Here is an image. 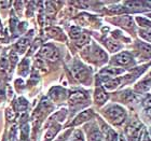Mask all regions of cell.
<instances>
[{
    "label": "cell",
    "mask_w": 151,
    "mask_h": 141,
    "mask_svg": "<svg viewBox=\"0 0 151 141\" xmlns=\"http://www.w3.org/2000/svg\"><path fill=\"white\" fill-rule=\"evenodd\" d=\"M104 115L113 125H121L126 119V111L118 104H110L104 109Z\"/></svg>",
    "instance_id": "6da1fadb"
},
{
    "label": "cell",
    "mask_w": 151,
    "mask_h": 141,
    "mask_svg": "<svg viewBox=\"0 0 151 141\" xmlns=\"http://www.w3.org/2000/svg\"><path fill=\"white\" fill-rule=\"evenodd\" d=\"M142 129L144 128H142V123L139 122V121H137V120H134V121H132L129 125L126 126V128H125L126 136H127L131 140L134 141L139 137Z\"/></svg>",
    "instance_id": "7a4b0ae2"
},
{
    "label": "cell",
    "mask_w": 151,
    "mask_h": 141,
    "mask_svg": "<svg viewBox=\"0 0 151 141\" xmlns=\"http://www.w3.org/2000/svg\"><path fill=\"white\" fill-rule=\"evenodd\" d=\"M73 74L77 80L80 82H85L86 79L90 78V71L84 65H82L79 62H76L73 66Z\"/></svg>",
    "instance_id": "3957f363"
},
{
    "label": "cell",
    "mask_w": 151,
    "mask_h": 141,
    "mask_svg": "<svg viewBox=\"0 0 151 141\" xmlns=\"http://www.w3.org/2000/svg\"><path fill=\"white\" fill-rule=\"evenodd\" d=\"M41 55L49 59L50 62H56L60 57V53L57 51L56 47H54L53 45L51 44H47V45H44L42 49H41Z\"/></svg>",
    "instance_id": "277c9868"
},
{
    "label": "cell",
    "mask_w": 151,
    "mask_h": 141,
    "mask_svg": "<svg viewBox=\"0 0 151 141\" xmlns=\"http://www.w3.org/2000/svg\"><path fill=\"white\" fill-rule=\"evenodd\" d=\"M112 64L119 66H127L133 63V57L129 52H121L112 58Z\"/></svg>",
    "instance_id": "5b68a950"
},
{
    "label": "cell",
    "mask_w": 151,
    "mask_h": 141,
    "mask_svg": "<svg viewBox=\"0 0 151 141\" xmlns=\"http://www.w3.org/2000/svg\"><path fill=\"white\" fill-rule=\"evenodd\" d=\"M91 54H92V58H93V60H95V62L104 63V62L107 60V54L105 53L101 47H97V45H95V44L92 47Z\"/></svg>",
    "instance_id": "8992f818"
},
{
    "label": "cell",
    "mask_w": 151,
    "mask_h": 141,
    "mask_svg": "<svg viewBox=\"0 0 151 141\" xmlns=\"http://www.w3.org/2000/svg\"><path fill=\"white\" fill-rule=\"evenodd\" d=\"M151 87V77L150 78H145L142 79V81H139L137 84L135 85V91L137 93H146L148 92Z\"/></svg>",
    "instance_id": "52a82bcc"
},
{
    "label": "cell",
    "mask_w": 151,
    "mask_h": 141,
    "mask_svg": "<svg viewBox=\"0 0 151 141\" xmlns=\"http://www.w3.org/2000/svg\"><path fill=\"white\" fill-rule=\"evenodd\" d=\"M108 99V95L107 93L103 89V88H96V91L94 93V100L95 104L101 106V104H104Z\"/></svg>",
    "instance_id": "ba28073f"
},
{
    "label": "cell",
    "mask_w": 151,
    "mask_h": 141,
    "mask_svg": "<svg viewBox=\"0 0 151 141\" xmlns=\"http://www.w3.org/2000/svg\"><path fill=\"white\" fill-rule=\"evenodd\" d=\"M50 96L53 100H63L67 96V92L62 87H53L50 92Z\"/></svg>",
    "instance_id": "9c48e42d"
},
{
    "label": "cell",
    "mask_w": 151,
    "mask_h": 141,
    "mask_svg": "<svg viewBox=\"0 0 151 141\" xmlns=\"http://www.w3.org/2000/svg\"><path fill=\"white\" fill-rule=\"evenodd\" d=\"M92 116H93V112H92V110H85V111L81 112L78 116H77V117H76L75 121L73 122L71 125H79V124H82V123L88 121Z\"/></svg>",
    "instance_id": "30bf717a"
},
{
    "label": "cell",
    "mask_w": 151,
    "mask_h": 141,
    "mask_svg": "<svg viewBox=\"0 0 151 141\" xmlns=\"http://www.w3.org/2000/svg\"><path fill=\"white\" fill-rule=\"evenodd\" d=\"M138 51H139V55L140 56H144L146 59H148L151 57V45L148 43H144V42H140L138 44Z\"/></svg>",
    "instance_id": "8fae6325"
},
{
    "label": "cell",
    "mask_w": 151,
    "mask_h": 141,
    "mask_svg": "<svg viewBox=\"0 0 151 141\" xmlns=\"http://www.w3.org/2000/svg\"><path fill=\"white\" fill-rule=\"evenodd\" d=\"M88 141H103V135L101 132L98 130L97 127L92 128L88 134Z\"/></svg>",
    "instance_id": "7c38bea8"
},
{
    "label": "cell",
    "mask_w": 151,
    "mask_h": 141,
    "mask_svg": "<svg viewBox=\"0 0 151 141\" xmlns=\"http://www.w3.org/2000/svg\"><path fill=\"white\" fill-rule=\"evenodd\" d=\"M86 99V96H85L83 93L81 92H77V93H73V94L70 95L69 101L70 104H80V102H83Z\"/></svg>",
    "instance_id": "4fadbf2b"
},
{
    "label": "cell",
    "mask_w": 151,
    "mask_h": 141,
    "mask_svg": "<svg viewBox=\"0 0 151 141\" xmlns=\"http://www.w3.org/2000/svg\"><path fill=\"white\" fill-rule=\"evenodd\" d=\"M124 70L119 69V68H112V67H107L101 71V74H105L106 77H116L118 74L123 73Z\"/></svg>",
    "instance_id": "5bb4252c"
},
{
    "label": "cell",
    "mask_w": 151,
    "mask_h": 141,
    "mask_svg": "<svg viewBox=\"0 0 151 141\" xmlns=\"http://www.w3.org/2000/svg\"><path fill=\"white\" fill-rule=\"evenodd\" d=\"M136 22L140 27L145 29H151V21L148 17H144V16H137L136 17Z\"/></svg>",
    "instance_id": "9a60e30c"
},
{
    "label": "cell",
    "mask_w": 151,
    "mask_h": 141,
    "mask_svg": "<svg viewBox=\"0 0 151 141\" xmlns=\"http://www.w3.org/2000/svg\"><path fill=\"white\" fill-rule=\"evenodd\" d=\"M120 84H121V79L120 78L111 79V80H107V81L105 82V87L108 88V89H114Z\"/></svg>",
    "instance_id": "2e32d148"
},
{
    "label": "cell",
    "mask_w": 151,
    "mask_h": 141,
    "mask_svg": "<svg viewBox=\"0 0 151 141\" xmlns=\"http://www.w3.org/2000/svg\"><path fill=\"white\" fill-rule=\"evenodd\" d=\"M120 25L124 26L125 28H133L134 27V22L131 16H123L119 19Z\"/></svg>",
    "instance_id": "e0dca14e"
},
{
    "label": "cell",
    "mask_w": 151,
    "mask_h": 141,
    "mask_svg": "<svg viewBox=\"0 0 151 141\" xmlns=\"http://www.w3.org/2000/svg\"><path fill=\"white\" fill-rule=\"evenodd\" d=\"M106 45H107V49L110 52H116V51H119L121 49V44L118 43L116 41L111 40V39H108L106 41Z\"/></svg>",
    "instance_id": "ac0fdd59"
},
{
    "label": "cell",
    "mask_w": 151,
    "mask_h": 141,
    "mask_svg": "<svg viewBox=\"0 0 151 141\" xmlns=\"http://www.w3.org/2000/svg\"><path fill=\"white\" fill-rule=\"evenodd\" d=\"M124 4L129 9H142L145 6V2L144 1H127V2H124Z\"/></svg>",
    "instance_id": "d6986e66"
},
{
    "label": "cell",
    "mask_w": 151,
    "mask_h": 141,
    "mask_svg": "<svg viewBox=\"0 0 151 141\" xmlns=\"http://www.w3.org/2000/svg\"><path fill=\"white\" fill-rule=\"evenodd\" d=\"M60 125H55V126H53V127H51V128L47 130V135H45V141H50L54 136L56 135L57 132L60 130Z\"/></svg>",
    "instance_id": "ffe728a7"
},
{
    "label": "cell",
    "mask_w": 151,
    "mask_h": 141,
    "mask_svg": "<svg viewBox=\"0 0 151 141\" xmlns=\"http://www.w3.org/2000/svg\"><path fill=\"white\" fill-rule=\"evenodd\" d=\"M27 45H28V40H27V39H22L21 41L17 42V44H16V49H17V51H19V53H23V52L26 50Z\"/></svg>",
    "instance_id": "44dd1931"
},
{
    "label": "cell",
    "mask_w": 151,
    "mask_h": 141,
    "mask_svg": "<svg viewBox=\"0 0 151 141\" xmlns=\"http://www.w3.org/2000/svg\"><path fill=\"white\" fill-rule=\"evenodd\" d=\"M139 36L144 39V40L151 42V29H142L139 31Z\"/></svg>",
    "instance_id": "7402d4cb"
},
{
    "label": "cell",
    "mask_w": 151,
    "mask_h": 141,
    "mask_svg": "<svg viewBox=\"0 0 151 141\" xmlns=\"http://www.w3.org/2000/svg\"><path fill=\"white\" fill-rule=\"evenodd\" d=\"M119 140V137L116 134L114 130L112 129H108L107 135H106V141H118Z\"/></svg>",
    "instance_id": "603a6c76"
},
{
    "label": "cell",
    "mask_w": 151,
    "mask_h": 141,
    "mask_svg": "<svg viewBox=\"0 0 151 141\" xmlns=\"http://www.w3.org/2000/svg\"><path fill=\"white\" fill-rule=\"evenodd\" d=\"M47 32H49V35L51 36V37L53 38H60V36H63V34H62V30L58 28H55V27H52V28L47 29ZM64 37V36H63Z\"/></svg>",
    "instance_id": "cb8c5ba5"
},
{
    "label": "cell",
    "mask_w": 151,
    "mask_h": 141,
    "mask_svg": "<svg viewBox=\"0 0 151 141\" xmlns=\"http://www.w3.org/2000/svg\"><path fill=\"white\" fill-rule=\"evenodd\" d=\"M88 40H90V38H88V36L86 34H81V36L77 39V44H78L79 47H82L85 43H88Z\"/></svg>",
    "instance_id": "d4e9b609"
},
{
    "label": "cell",
    "mask_w": 151,
    "mask_h": 141,
    "mask_svg": "<svg viewBox=\"0 0 151 141\" xmlns=\"http://www.w3.org/2000/svg\"><path fill=\"white\" fill-rule=\"evenodd\" d=\"M81 29L78 27H71V29H70V37L73 39H78L81 36Z\"/></svg>",
    "instance_id": "484cf974"
},
{
    "label": "cell",
    "mask_w": 151,
    "mask_h": 141,
    "mask_svg": "<svg viewBox=\"0 0 151 141\" xmlns=\"http://www.w3.org/2000/svg\"><path fill=\"white\" fill-rule=\"evenodd\" d=\"M70 141H84V137H83V134H82L80 130H76L73 132V136Z\"/></svg>",
    "instance_id": "4316f807"
},
{
    "label": "cell",
    "mask_w": 151,
    "mask_h": 141,
    "mask_svg": "<svg viewBox=\"0 0 151 141\" xmlns=\"http://www.w3.org/2000/svg\"><path fill=\"white\" fill-rule=\"evenodd\" d=\"M139 141H151L150 135L147 129H142V132L139 135Z\"/></svg>",
    "instance_id": "83f0119b"
},
{
    "label": "cell",
    "mask_w": 151,
    "mask_h": 141,
    "mask_svg": "<svg viewBox=\"0 0 151 141\" xmlns=\"http://www.w3.org/2000/svg\"><path fill=\"white\" fill-rule=\"evenodd\" d=\"M145 106L149 109H151V95L149 97H147V99L145 100Z\"/></svg>",
    "instance_id": "f1b7e54d"
},
{
    "label": "cell",
    "mask_w": 151,
    "mask_h": 141,
    "mask_svg": "<svg viewBox=\"0 0 151 141\" xmlns=\"http://www.w3.org/2000/svg\"><path fill=\"white\" fill-rule=\"evenodd\" d=\"M10 58H11V62H12V64H14L17 60V56H16L15 53H12L11 55H10Z\"/></svg>",
    "instance_id": "f546056e"
},
{
    "label": "cell",
    "mask_w": 151,
    "mask_h": 141,
    "mask_svg": "<svg viewBox=\"0 0 151 141\" xmlns=\"http://www.w3.org/2000/svg\"><path fill=\"white\" fill-rule=\"evenodd\" d=\"M118 141H126V139L123 137V136H119V140Z\"/></svg>",
    "instance_id": "4dcf8cb0"
},
{
    "label": "cell",
    "mask_w": 151,
    "mask_h": 141,
    "mask_svg": "<svg viewBox=\"0 0 151 141\" xmlns=\"http://www.w3.org/2000/svg\"><path fill=\"white\" fill-rule=\"evenodd\" d=\"M145 4L147 6H151V1H148V2H145Z\"/></svg>",
    "instance_id": "1f68e13d"
},
{
    "label": "cell",
    "mask_w": 151,
    "mask_h": 141,
    "mask_svg": "<svg viewBox=\"0 0 151 141\" xmlns=\"http://www.w3.org/2000/svg\"><path fill=\"white\" fill-rule=\"evenodd\" d=\"M149 116L151 117V109H149Z\"/></svg>",
    "instance_id": "d6a6232c"
},
{
    "label": "cell",
    "mask_w": 151,
    "mask_h": 141,
    "mask_svg": "<svg viewBox=\"0 0 151 141\" xmlns=\"http://www.w3.org/2000/svg\"><path fill=\"white\" fill-rule=\"evenodd\" d=\"M149 17H150V19H151V14H149ZM149 17H148V19H149Z\"/></svg>",
    "instance_id": "836d02e7"
},
{
    "label": "cell",
    "mask_w": 151,
    "mask_h": 141,
    "mask_svg": "<svg viewBox=\"0 0 151 141\" xmlns=\"http://www.w3.org/2000/svg\"><path fill=\"white\" fill-rule=\"evenodd\" d=\"M0 31H1V25H0Z\"/></svg>",
    "instance_id": "e575fe53"
}]
</instances>
